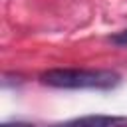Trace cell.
<instances>
[{
    "label": "cell",
    "mask_w": 127,
    "mask_h": 127,
    "mask_svg": "<svg viewBox=\"0 0 127 127\" xmlns=\"http://www.w3.org/2000/svg\"><path fill=\"white\" fill-rule=\"evenodd\" d=\"M2 127H34V125L24 123V121H14V123H2Z\"/></svg>",
    "instance_id": "cell-4"
},
{
    "label": "cell",
    "mask_w": 127,
    "mask_h": 127,
    "mask_svg": "<svg viewBox=\"0 0 127 127\" xmlns=\"http://www.w3.org/2000/svg\"><path fill=\"white\" fill-rule=\"evenodd\" d=\"M50 127H127V115H83Z\"/></svg>",
    "instance_id": "cell-2"
},
{
    "label": "cell",
    "mask_w": 127,
    "mask_h": 127,
    "mask_svg": "<svg viewBox=\"0 0 127 127\" xmlns=\"http://www.w3.org/2000/svg\"><path fill=\"white\" fill-rule=\"evenodd\" d=\"M40 81L58 89H113L121 75L113 69H85V67H56L40 73Z\"/></svg>",
    "instance_id": "cell-1"
},
{
    "label": "cell",
    "mask_w": 127,
    "mask_h": 127,
    "mask_svg": "<svg viewBox=\"0 0 127 127\" xmlns=\"http://www.w3.org/2000/svg\"><path fill=\"white\" fill-rule=\"evenodd\" d=\"M111 42H113L115 46L127 48V30H121V32H117L115 36H111Z\"/></svg>",
    "instance_id": "cell-3"
}]
</instances>
